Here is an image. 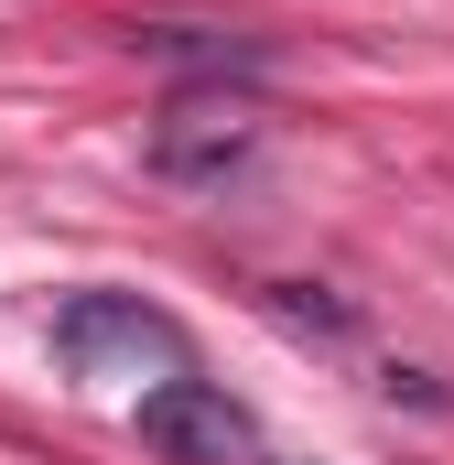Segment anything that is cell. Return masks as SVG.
I'll return each instance as SVG.
<instances>
[{
    "instance_id": "obj_3",
    "label": "cell",
    "mask_w": 454,
    "mask_h": 465,
    "mask_svg": "<svg viewBox=\"0 0 454 465\" xmlns=\"http://www.w3.org/2000/svg\"><path fill=\"white\" fill-rule=\"evenodd\" d=\"M152 163H163L173 184H217L227 163H249V119H238V109H206V98H184V109L152 130Z\"/></svg>"
},
{
    "instance_id": "obj_1",
    "label": "cell",
    "mask_w": 454,
    "mask_h": 465,
    "mask_svg": "<svg viewBox=\"0 0 454 465\" xmlns=\"http://www.w3.org/2000/svg\"><path fill=\"white\" fill-rule=\"evenodd\" d=\"M54 357L76 368V379H141V368H184V325L163 314V303H141V292H76L65 314H54Z\"/></svg>"
},
{
    "instance_id": "obj_2",
    "label": "cell",
    "mask_w": 454,
    "mask_h": 465,
    "mask_svg": "<svg viewBox=\"0 0 454 465\" xmlns=\"http://www.w3.org/2000/svg\"><path fill=\"white\" fill-rule=\"evenodd\" d=\"M141 444L163 465H249V411L217 379H163L141 390Z\"/></svg>"
}]
</instances>
